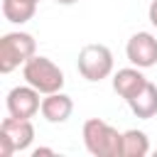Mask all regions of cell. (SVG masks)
I'll return each mask as SVG.
<instances>
[{
  "label": "cell",
  "mask_w": 157,
  "mask_h": 157,
  "mask_svg": "<svg viewBox=\"0 0 157 157\" xmlns=\"http://www.w3.org/2000/svg\"><path fill=\"white\" fill-rule=\"evenodd\" d=\"M83 145L93 157H123V132L101 118H88L83 123Z\"/></svg>",
  "instance_id": "obj_1"
},
{
  "label": "cell",
  "mask_w": 157,
  "mask_h": 157,
  "mask_svg": "<svg viewBox=\"0 0 157 157\" xmlns=\"http://www.w3.org/2000/svg\"><path fill=\"white\" fill-rule=\"evenodd\" d=\"M22 76L29 86H34L39 93H56L64 88V71L49 59V56H32L22 64Z\"/></svg>",
  "instance_id": "obj_2"
},
{
  "label": "cell",
  "mask_w": 157,
  "mask_h": 157,
  "mask_svg": "<svg viewBox=\"0 0 157 157\" xmlns=\"http://www.w3.org/2000/svg\"><path fill=\"white\" fill-rule=\"evenodd\" d=\"M37 52V42L29 32H7L0 39V71L10 74Z\"/></svg>",
  "instance_id": "obj_3"
},
{
  "label": "cell",
  "mask_w": 157,
  "mask_h": 157,
  "mask_svg": "<svg viewBox=\"0 0 157 157\" xmlns=\"http://www.w3.org/2000/svg\"><path fill=\"white\" fill-rule=\"evenodd\" d=\"M34 140V125L29 118H5L0 125V157H12L15 152H22Z\"/></svg>",
  "instance_id": "obj_4"
},
{
  "label": "cell",
  "mask_w": 157,
  "mask_h": 157,
  "mask_svg": "<svg viewBox=\"0 0 157 157\" xmlns=\"http://www.w3.org/2000/svg\"><path fill=\"white\" fill-rule=\"evenodd\" d=\"M76 66L86 81H103L113 74V54L105 44H86L78 52Z\"/></svg>",
  "instance_id": "obj_5"
},
{
  "label": "cell",
  "mask_w": 157,
  "mask_h": 157,
  "mask_svg": "<svg viewBox=\"0 0 157 157\" xmlns=\"http://www.w3.org/2000/svg\"><path fill=\"white\" fill-rule=\"evenodd\" d=\"M7 113L15 118H34L42 110V101H39V91L34 86H15L10 88L7 98H5Z\"/></svg>",
  "instance_id": "obj_6"
},
{
  "label": "cell",
  "mask_w": 157,
  "mask_h": 157,
  "mask_svg": "<svg viewBox=\"0 0 157 157\" xmlns=\"http://www.w3.org/2000/svg\"><path fill=\"white\" fill-rule=\"evenodd\" d=\"M128 61L137 69H150L157 64V39L150 32H135L125 44Z\"/></svg>",
  "instance_id": "obj_7"
},
{
  "label": "cell",
  "mask_w": 157,
  "mask_h": 157,
  "mask_svg": "<svg viewBox=\"0 0 157 157\" xmlns=\"http://www.w3.org/2000/svg\"><path fill=\"white\" fill-rule=\"evenodd\" d=\"M71 113H74L71 96L56 91V93H47L42 98V115H44V120H49V123H66L71 118Z\"/></svg>",
  "instance_id": "obj_8"
},
{
  "label": "cell",
  "mask_w": 157,
  "mask_h": 157,
  "mask_svg": "<svg viewBox=\"0 0 157 157\" xmlns=\"http://www.w3.org/2000/svg\"><path fill=\"white\" fill-rule=\"evenodd\" d=\"M145 83H147V78H145V74H142L137 66L118 69L115 76H113V91H115L120 98H125V101H130Z\"/></svg>",
  "instance_id": "obj_9"
},
{
  "label": "cell",
  "mask_w": 157,
  "mask_h": 157,
  "mask_svg": "<svg viewBox=\"0 0 157 157\" xmlns=\"http://www.w3.org/2000/svg\"><path fill=\"white\" fill-rule=\"evenodd\" d=\"M130 110L135 113V118H142V120H150L157 115V86L155 83H145L130 101H128Z\"/></svg>",
  "instance_id": "obj_10"
},
{
  "label": "cell",
  "mask_w": 157,
  "mask_h": 157,
  "mask_svg": "<svg viewBox=\"0 0 157 157\" xmlns=\"http://www.w3.org/2000/svg\"><path fill=\"white\" fill-rule=\"evenodd\" d=\"M37 2L34 0H2V15L12 25H25L34 17Z\"/></svg>",
  "instance_id": "obj_11"
},
{
  "label": "cell",
  "mask_w": 157,
  "mask_h": 157,
  "mask_svg": "<svg viewBox=\"0 0 157 157\" xmlns=\"http://www.w3.org/2000/svg\"><path fill=\"white\" fill-rule=\"evenodd\" d=\"M150 152V137L142 130H125L123 132V157H145Z\"/></svg>",
  "instance_id": "obj_12"
},
{
  "label": "cell",
  "mask_w": 157,
  "mask_h": 157,
  "mask_svg": "<svg viewBox=\"0 0 157 157\" xmlns=\"http://www.w3.org/2000/svg\"><path fill=\"white\" fill-rule=\"evenodd\" d=\"M147 17H150V22L157 27V0H152L150 2V10H147Z\"/></svg>",
  "instance_id": "obj_13"
},
{
  "label": "cell",
  "mask_w": 157,
  "mask_h": 157,
  "mask_svg": "<svg viewBox=\"0 0 157 157\" xmlns=\"http://www.w3.org/2000/svg\"><path fill=\"white\" fill-rule=\"evenodd\" d=\"M32 155H34V157H39V155H54V150H52V147H37Z\"/></svg>",
  "instance_id": "obj_14"
},
{
  "label": "cell",
  "mask_w": 157,
  "mask_h": 157,
  "mask_svg": "<svg viewBox=\"0 0 157 157\" xmlns=\"http://www.w3.org/2000/svg\"><path fill=\"white\" fill-rule=\"evenodd\" d=\"M59 5H74V2H78V0H56Z\"/></svg>",
  "instance_id": "obj_15"
},
{
  "label": "cell",
  "mask_w": 157,
  "mask_h": 157,
  "mask_svg": "<svg viewBox=\"0 0 157 157\" xmlns=\"http://www.w3.org/2000/svg\"><path fill=\"white\" fill-rule=\"evenodd\" d=\"M34 2H39V0H34Z\"/></svg>",
  "instance_id": "obj_16"
}]
</instances>
